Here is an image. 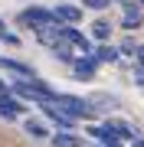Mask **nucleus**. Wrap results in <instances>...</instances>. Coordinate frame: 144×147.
I'll return each instance as SVG.
<instances>
[{
  "label": "nucleus",
  "mask_w": 144,
  "mask_h": 147,
  "mask_svg": "<svg viewBox=\"0 0 144 147\" xmlns=\"http://www.w3.org/2000/svg\"><path fill=\"white\" fill-rule=\"evenodd\" d=\"M118 56H121V53H118L115 46H98L95 49V62H115Z\"/></svg>",
  "instance_id": "obj_14"
},
{
  "label": "nucleus",
  "mask_w": 144,
  "mask_h": 147,
  "mask_svg": "<svg viewBox=\"0 0 144 147\" xmlns=\"http://www.w3.org/2000/svg\"><path fill=\"white\" fill-rule=\"evenodd\" d=\"M49 144L53 147H82V137H75L72 131H59V134L49 137Z\"/></svg>",
  "instance_id": "obj_10"
},
{
  "label": "nucleus",
  "mask_w": 144,
  "mask_h": 147,
  "mask_svg": "<svg viewBox=\"0 0 144 147\" xmlns=\"http://www.w3.org/2000/svg\"><path fill=\"white\" fill-rule=\"evenodd\" d=\"M36 39L43 42V46H56V42H62V23H43V26H36Z\"/></svg>",
  "instance_id": "obj_5"
},
{
  "label": "nucleus",
  "mask_w": 144,
  "mask_h": 147,
  "mask_svg": "<svg viewBox=\"0 0 144 147\" xmlns=\"http://www.w3.org/2000/svg\"><path fill=\"white\" fill-rule=\"evenodd\" d=\"M105 124L112 127V131H115L118 137H121V141H124V137H134V131H131L128 124H124V121H105Z\"/></svg>",
  "instance_id": "obj_15"
},
{
  "label": "nucleus",
  "mask_w": 144,
  "mask_h": 147,
  "mask_svg": "<svg viewBox=\"0 0 144 147\" xmlns=\"http://www.w3.org/2000/svg\"><path fill=\"white\" fill-rule=\"evenodd\" d=\"M23 131H26L33 141H46V137H49L46 124H43V121H33V118H26V121H23Z\"/></svg>",
  "instance_id": "obj_11"
},
{
  "label": "nucleus",
  "mask_w": 144,
  "mask_h": 147,
  "mask_svg": "<svg viewBox=\"0 0 144 147\" xmlns=\"http://www.w3.org/2000/svg\"><path fill=\"white\" fill-rule=\"evenodd\" d=\"M134 56H138V62L144 65V46H138V53H134Z\"/></svg>",
  "instance_id": "obj_20"
},
{
  "label": "nucleus",
  "mask_w": 144,
  "mask_h": 147,
  "mask_svg": "<svg viewBox=\"0 0 144 147\" xmlns=\"http://www.w3.org/2000/svg\"><path fill=\"white\" fill-rule=\"evenodd\" d=\"M89 134L95 137V141H101V147H121V137H118L108 124H98V127H89Z\"/></svg>",
  "instance_id": "obj_7"
},
{
  "label": "nucleus",
  "mask_w": 144,
  "mask_h": 147,
  "mask_svg": "<svg viewBox=\"0 0 144 147\" xmlns=\"http://www.w3.org/2000/svg\"><path fill=\"white\" fill-rule=\"evenodd\" d=\"M0 33H3V23H0Z\"/></svg>",
  "instance_id": "obj_23"
},
{
  "label": "nucleus",
  "mask_w": 144,
  "mask_h": 147,
  "mask_svg": "<svg viewBox=\"0 0 144 147\" xmlns=\"http://www.w3.org/2000/svg\"><path fill=\"white\" fill-rule=\"evenodd\" d=\"M95 69H98L95 56H82V59H75V62H72V75H75V79H92Z\"/></svg>",
  "instance_id": "obj_8"
},
{
  "label": "nucleus",
  "mask_w": 144,
  "mask_h": 147,
  "mask_svg": "<svg viewBox=\"0 0 144 147\" xmlns=\"http://www.w3.org/2000/svg\"><path fill=\"white\" fill-rule=\"evenodd\" d=\"M39 108H43V115L53 121L56 127H62V131H69V127L75 124V118H69L62 108H59V105H53V101H39Z\"/></svg>",
  "instance_id": "obj_3"
},
{
  "label": "nucleus",
  "mask_w": 144,
  "mask_h": 147,
  "mask_svg": "<svg viewBox=\"0 0 144 147\" xmlns=\"http://www.w3.org/2000/svg\"><path fill=\"white\" fill-rule=\"evenodd\" d=\"M20 115H23V105H20V101H16L10 92H7V95H0V118H7V121H16Z\"/></svg>",
  "instance_id": "obj_6"
},
{
  "label": "nucleus",
  "mask_w": 144,
  "mask_h": 147,
  "mask_svg": "<svg viewBox=\"0 0 144 147\" xmlns=\"http://www.w3.org/2000/svg\"><path fill=\"white\" fill-rule=\"evenodd\" d=\"M7 92H10V85H7L3 79H0V95H7Z\"/></svg>",
  "instance_id": "obj_21"
},
{
  "label": "nucleus",
  "mask_w": 144,
  "mask_h": 147,
  "mask_svg": "<svg viewBox=\"0 0 144 147\" xmlns=\"http://www.w3.org/2000/svg\"><path fill=\"white\" fill-rule=\"evenodd\" d=\"M20 23L23 26H43V23H53V10H46V7H26V10L20 13Z\"/></svg>",
  "instance_id": "obj_2"
},
{
  "label": "nucleus",
  "mask_w": 144,
  "mask_h": 147,
  "mask_svg": "<svg viewBox=\"0 0 144 147\" xmlns=\"http://www.w3.org/2000/svg\"><path fill=\"white\" fill-rule=\"evenodd\" d=\"M138 3H141V7H144V0H138Z\"/></svg>",
  "instance_id": "obj_24"
},
{
  "label": "nucleus",
  "mask_w": 144,
  "mask_h": 147,
  "mask_svg": "<svg viewBox=\"0 0 144 147\" xmlns=\"http://www.w3.org/2000/svg\"><path fill=\"white\" fill-rule=\"evenodd\" d=\"M92 36L105 42L108 36H112V23H108V20H95V23H92Z\"/></svg>",
  "instance_id": "obj_13"
},
{
  "label": "nucleus",
  "mask_w": 144,
  "mask_h": 147,
  "mask_svg": "<svg viewBox=\"0 0 144 147\" xmlns=\"http://www.w3.org/2000/svg\"><path fill=\"white\" fill-rule=\"evenodd\" d=\"M118 53H124V56H134V53H138V42H134V39H124Z\"/></svg>",
  "instance_id": "obj_16"
},
{
  "label": "nucleus",
  "mask_w": 144,
  "mask_h": 147,
  "mask_svg": "<svg viewBox=\"0 0 144 147\" xmlns=\"http://www.w3.org/2000/svg\"><path fill=\"white\" fill-rule=\"evenodd\" d=\"M0 65L10 69V72H16L20 79H33V69H30L26 62H16V59H0Z\"/></svg>",
  "instance_id": "obj_12"
},
{
  "label": "nucleus",
  "mask_w": 144,
  "mask_h": 147,
  "mask_svg": "<svg viewBox=\"0 0 144 147\" xmlns=\"http://www.w3.org/2000/svg\"><path fill=\"white\" fill-rule=\"evenodd\" d=\"M0 39H3L7 46H20V36H16V33H7V30H3V33H0Z\"/></svg>",
  "instance_id": "obj_17"
},
{
  "label": "nucleus",
  "mask_w": 144,
  "mask_h": 147,
  "mask_svg": "<svg viewBox=\"0 0 144 147\" xmlns=\"http://www.w3.org/2000/svg\"><path fill=\"white\" fill-rule=\"evenodd\" d=\"M134 79H138V85H144V65H138V72H134Z\"/></svg>",
  "instance_id": "obj_19"
},
{
  "label": "nucleus",
  "mask_w": 144,
  "mask_h": 147,
  "mask_svg": "<svg viewBox=\"0 0 144 147\" xmlns=\"http://www.w3.org/2000/svg\"><path fill=\"white\" fill-rule=\"evenodd\" d=\"M118 3H128V0H118Z\"/></svg>",
  "instance_id": "obj_22"
},
{
  "label": "nucleus",
  "mask_w": 144,
  "mask_h": 147,
  "mask_svg": "<svg viewBox=\"0 0 144 147\" xmlns=\"http://www.w3.org/2000/svg\"><path fill=\"white\" fill-rule=\"evenodd\" d=\"M53 20L62 23V26H75V23L82 20V10H79L75 3H59L56 10H53Z\"/></svg>",
  "instance_id": "obj_4"
},
{
  "label": "nucleus",
  "mask_w": 144,
  "mask_h": 147,
  "mask_svg": "<svg viewBox=\"0 0 144 147\" xmlns=\"http://www.w3.org/2000/svg\"><path fill=\"white\" fill-rule=\"evenodd\" d=\"M53 105H59L69 118H92V105H89L85 98H75V95H59L56 92Z\"/></svg>",
  "instance_id": "obj_1"
},
{
  "label": "nucleus",
  "mask_w": 144,
  "mask_h": 147,
  "mask_svg": "<svg viewBox=\"0 0 144 147\" xmlns=\"http://www.w3.org/2000/svg\"><path fill=\"white\" fill-rule=\"evenodd\" d=\"M108 3H112V0H85V7H89V10H105Z\"/></svg>",
  "instance_id": "obj_18"
},
{
  "label": "nucleus",
  "mask_w": 144,
  "mask_h": 147,
  "mask_svg": "<svg viewBox=\"0 0 144 147\" xmlns=\"http://www.w3.org/2000/svg\"><path fill=\"white\" fill-rule=\"evenodd\" d=\"M98 147H101V144H98Z\"/></svg>",
  "instance_id": "obj_25"
},
{
  "label": "nucleus",
  "mask_w": 144,
  "mask_h": 147,
  "mask_svg": "<svg viewBox=\"0 0 144 147\" xmlns=\"http://www.w3.org/2000/svg\"><path fill=\"white\" fill-rule=\"evenodd\" d=\"M144 23V13H141V3L134 7V3H124V20H121V26L124 30H138Z\"/></svg>",
  "instance_id": "obj_9"
}]
</instances>
